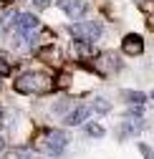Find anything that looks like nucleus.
I'll use <instances>...</instances> for the list:
<instances>
[{
    "mask_svg": "<svg viewBox=\"0 0 154 159\" xmlns=\"http://www.w3.org/2000/svg\"><path fill=\"white\" fill-rule=\"evenodd\" d=\"M13 89L18 93H28V96H33V93H48L53 89V81H51V76H46V73L25 71V73H20L13 81Z\"/></svg>",
    "mask_w": 154,
    "mask_h": 159,
    "instance_id": "f257e3e1",
    "label": "nucleus"
},
{
    "mask_svg": "<svg viewBox=\"0 0 154 159\" xmlns=\"http://www.w3.org/2000/svg\"><path fill=\"white\" fill-rule=\"evenodd\" d=\"M68 33L76 38V41H81V43H96L101 38V33H104V25L99 23V20H86V23H76V25H71L68 28Z\"/></svg>",
    "mask_w": 154,
    "mask_h": 159,
    "instance_id": "f03ea898",
    "label": "nucleus"
},
{
    "mask_svg": "<svg viewBox=\"0 0 154 159\" xmlns=\"http://www.w3.org/2000/svg\"><path fill=\"white\" fill-rule=\"evenodd\" d=\"M68 147V134L61 131V129H53L46 134V142H43V149L51 154V157H61Z\"/></svg>",
    "mask_w": 154,
    "mask_h": 159,
    "instance_id": "7ed1b4c3",
    "label": "nucleus"
},
{
    "mask_svg": "<svg viewBox=\"0 0 154 159\" xmlns=\"http://www.w3.org/2000/svg\"><path fill=\"white\" fill-rule=\"evenodd\" d=\"M58 8H61L68 18L79 20V18H84V15H86L88 3H86V0H58Z\"/></svg>",
    "mask_w": 154,
    "mask_h": 159,
    "instance_id": "20e7f679",
    "label": "nucleus"
},
{
    "mask_svg": "<svg viewBox=\"0 0 154 159\" xmlns=\"http://www.w3.org/2000/svg\"><path fill=\"white\" fill-rule=\"evenodd\" d=\"M91 114H93V111H91V106H88V104H79V106H73V109L63 116V121H66V126H79V124H84V121H86Z\"/></svg>",
    "mask_w": 154,
    "mask_h": 159,
    "instance_id": "39448f33",
    "label": "nucleus"
},
{
    "mask_svg": "<svg viewBox=\"0 0 154 159\" xmlns=\"http://www.w3.org/2000/svg\"><path fill=\"white\" fill-rule=\"evenodd\" d=\"M121 51H124L126 56H142V53H144V41H142V35H139V33H129V35H124Z\"/></svg>",
    "mask_w": 154,
    "mask_h": 159,
    "instance_id": "423d86ee",
    "label": "nucleus"
},
{
    "mask_svg": "<svg viewBox=\"0 0 154 159\" xmlns=\"http://www.w3.org/2000/svg\"><path fill=\"white\" fill-rule=\"evenodd\" d=\"M142 131V119H126V121L119 126V134H121V139H126V136H134V134H139Z\"/></svg>",
    "mask_w": 154,
    "mask_h": 159,
    "instance_id": "0eeeda50",
    "label": "nucleus"
},
{
    "mask_svg": "<svg viewBox=\"0 0 154 159\" xmlns=\"http://www.w3.org/2000/svg\"><path fill=\"white\" fill-rule=\"evenodd\" d=\"M88 106H91L93 114H109V111H111V104L106 101V98H101V96H96L93 104H88Z\"/></svg>",
    "mask_w": 154,
    "mask_h": 159,
    "instance_id": "6e6552de",
    "label": "nucleus"
},
{
    "mask_svg": "<svg viewBox=\"0 0 154 159\" xmlns=\"http://www.w3.org/2000/svg\"><path fill=\"white\" fill-rule=\"evenodd\" d=\"M124 101H129V104H134V106H142V104L147 101V96L139 93V91H124Z\"/></svg>",
    "mask_w": 154,
    "mask_h": 159,
    "instance_id": "1a4fd4ad",
    "label": "nucleus"
},
{
    "mask_svg": "<svg viewBox=\"0 0 154 159\" xmlns=\"http://www.w3.org/2000/svg\"><path fill=\"white\" fill-rule=\"evenodd\" d=\"M71 51H73V56H76V58H88V56H91V48H88V43H81V41H76Z\"/></svg>",
    "mask_w": 154,
    "mask_h": 159,
    "instance_id": "9d476101",
    "label": "nucleus"
},
{
    "mask_svg": "<svg viewBox=\"0 0 154 159\" xmlns=\"http://www.w3.org/2000/svg\"><path fill=\"white\" fill-rule=\"evenodd\" d=\"M86 134L93 136V139H101L104 136V126L101 124H86Z\"/></svg>",
    "mask_w": 154,
    "mask_h": 159,
    "instance_id": "9b49d317",
    "label": "nucleus"
},
{
    "mask_svg": "<svg viewBox=\"0 0 154 159\" xmlns=\"http://www.w3.org/2000/svg\"><path fill=\"white\" fill-rule=\"evenodd\" d=\"M68 106H71V101H68V98H61V101H58V104L53 106V111H56V114H63V116H66V114L71 111Z\"/></svg>",
    "mask_w": 154,
    "mask_h": 159,
    "instance_id": "f8f14e48",
    "label": "nucleus"
},
{
    "mask_svg": "<svg viewBox=\"0 0 154 159\" xmlns=\"http://www.w3.org/2000/svg\"><path fill=\"white\" fill-rule=\"evenodd\" d=\"M142 114H144L142 106H131V109L126 111V119H142Z\"/></svg>",
    "mask_w": 154,
    "mask_h": 159,
    "instance_id": "ddd939ff",
    "label": "nucleus"
},
{
    "mask_svg": "<svg viewBox=\"0 0 154 159\" xmlns=\"http://www.w3.org/2000/svg\"><path fill=\"white\" fill-rule=\"evenodd\" d=\"M51 3H53V0H33V8H35L38 13H41V10H46Z\"/></svg>",
    "mask_w": 154,
    "mask_h": 159,
    "instance_id": "4468645a",
    "label": "nucleus"
},
{
    "mask_svg": "<svg viewBox=\"0 0 154 159\" xmlns=\"http://www.w3.org/2000/svg\"><path fill=\"white\" fill-rule=\"evenodd\" d=\"M5 76H10V66L5 61H0V78H5Z\"/></svg>",
    "mask_w": 154,
    "mask_h": 159,
    "instance_id": "2eb2a0df",
    "label": "nucleus"
},
{
    "mask_svg": "<svg viewBox=\"0 0 154 159\" xmlns=\"http://www.w3.org/2000/svg\"><path fill=\"white\" fill-rule=\"evenodd\" d=\"M139 149H142V154H144V159H154V154H152V149H149L147 144H139Z\"/></svg>",
    "mask_w": 154,
    "mask_h": 159,
    "instance_id": "dca6fc26",
    "label": "nucleus"
},
{
    "mask_svg": "<svg viewBox=\"0 0 154 159\" xmlns=\"http://www.w3.org/2000/svg\"><path fill=\"white\" fill-rule=\"evenodd\" d=\"M15 159H30V154L25 149H20V152H15Z\"/></svg>",
    "mask_w": 154,
    "mask_h": 159,
    "instance_id": "f3484780",
    "label": "nucleus"
},
{
    "mask_svg": "<svg viewBox=\"0 0 154 159\" xmlns=\"http://www.w3.org/2000/svg\"><path fill=\"white\" fill-rule=\"evenodd\" d=\"M3 152H5V136L0 134V154H3Z\"/></svg>",
    "mask_w": 154,
    "mask_h": 159,
    "instance_id": "a211bd4d",
    "label": "nucleus"
},
{
    "mask_svg": "<svg viewBox=\"0 0 154 159\" xmlns=\"http://www.w3.org/2000/svg\"><path fill=\"white\" fill-rule=\"evenodd\" d=\"M152 96H154V93H152Z\"/></svg>",
    "mask_w": 154,
    "mask_h": 159,
    "instance_id": "6ab92c4d",
    "label": "nucleus"
}]
</instances>
